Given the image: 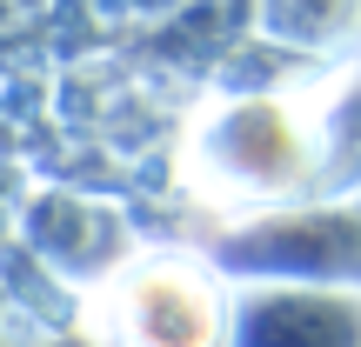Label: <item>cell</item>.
I'll return each mask as SVG.
<instances>
[{"instance_id":"obj_2","label":"cell","mask_w":361,"mask_h":347,"mask_svg":"<svg viewBox=\"0 0 361 347\" xmlns=\"http://www.w3.org/2000/svg\"><path fill=\"white\" fill-rule=\"evenodd\" d=\"M234 287L207 254L147 247L87 294V347H228Z\"/></svg>"},{"instance_id":"obj_7","label":"cell","mask_w":361,"mask_h":347,"mask_svg":"<svg viewBox=\"0 0 361 347\" xmlns=\"http://www.w3.org/2000/svg\"><path fill=\"white\" fill-rule=\"evenodd\" d=\"M361 194V67L341 74L322 94V174L314 201H348Z\"/></svg>"},{"instance_id":"obj_3","label":"cell","mask_w":361,"mask_h":347,"mask_svg":"<svg viewBox=\"0 0 361 347\" xmlns=\"http://www.w3.org/2000/svg\"><path fill=\"white\" fill-rule=\"evenodd\" d=\"M201 254L214 260V274L228 287H335V294H361V194L221 220Z\"/></svg>"},{"instance_id":"obj_4","label":"cell","mask_w":361,"mask_h":347,"mask_svg":"<svg viewBox=\"0 0 361 347\" xmlns=\"http://www.w3.org/2000/svg\"><path fill=\"white\" fill-rule=\"evenodd\" d=\"M228 347H361V294H335V287H234Z\"/></svg>"},{"instance_id":"obj_5","label":"cell","mask_w":361,"mask_h":347,"mask_svg":"<svg viewBox=\"0 0 361 347\" xmlns=\"http://www.w3.org/2000/svg\"><path fill=\"white\" fill-rule=\"evenodd\" d=\"M27 234H34V254L54 260V267H61L67 281H80L87 294L141 254L134 234H128V220H121L107 201H94V194H61V187L27 207Z\"/></svg>"},{"instance_id":"obj_1","label":"cell","mask_w":361,"mask_h":347,"mask_svg":"<svg viewBox=\"0 0 361 347\" xmlns=\"http://www.w3.org/2000/svg\"><path fill=\"white\" fill-rule=\"evenodd\" d=\"M314 174H322V94L301 87L221 94L180 141V187L221 220L314 201Z\"/></svg>"},{"instance_id":"obj_6","label":"cell","mask_w":361,"mask_h":347,"mask_svg":"<svg viewBox=\"0 0 361 347\" xmlns=\"http://www.w3.org/2000/svg\"><path fill=\"white\" fill-rule=\"evenodd\" d=\"M261 40L288 61H328L361 40V0H261Z\"/></svg>"}]
</instances>
